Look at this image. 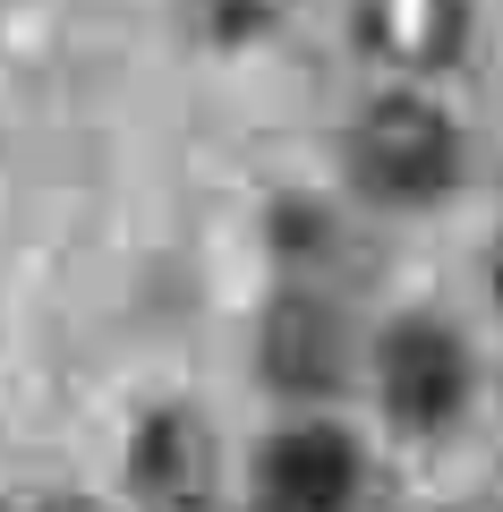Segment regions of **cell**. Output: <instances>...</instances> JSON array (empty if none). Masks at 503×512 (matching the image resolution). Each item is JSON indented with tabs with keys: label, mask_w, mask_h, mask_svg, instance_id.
Here are the masks:
<instances>
[{
	"label": "cell",
	"mask_w": 503,
	"mask_h": 512,
	"mask_svg": "<svg viewBox=\"0 0 503 512\" xmlns=\"http://www.w3.org/2000/svg\"><path fill=\"white\" fill-rule=\"evenodd\" d=\"M359 171L376 197H401V205H427L452 188V171H461V137L444 128V111L418 103V94H393V103L367 111L359 128Z\"/></svg>",
	"instance_id": "obj_1"
},
{
	"label": "cell",
	"mask_w": 503,
	"mask_h": 512,
	"mask_svg": "<svg viewBox=\"0 0 503 512\" xmlns=\"http://www.w3.org/2000/svg\"><path fill=\"white\" fill-rule=\"evenodd\" d=\"M367 43L393 69H444L461 52V0H367Z\"/></svg>",
	"instance_id": "obj_4"
},
{
	"label": "cell",
	"mask_w": 503,
	"mask_h": 512,
	"mask_svg": "<svg viewBox=\"0 0 503 512\" xmlns=\"http://www.w3.org/2000/svg\"><path fill=\"white\" fill-rule=\"evenodd\" d=\"M26 512H103V504H86V495H60V504H26Z\"/></svg>",
	"instance_id": "obj_7"
},
{
	"label": "cell",
	"mask_w": 503,
	"mask_h": 512,
	"mask_svg": "<svg viewBox=\"0 0 503 512\" xmlns=\"http://www.w3.org/2000/svg\"><path fill=\"white\" fill-rule=\"evenodd\" d=\"M265 367L282 384H299V393H316V384H333V367H342V342H333V325H324L316 308L290 299V308L273 316V333H265Z\"/></svg>",
	"instance_id": "obj_6"
},
{
	"label": "cell",
	"mask_w": 503,
	"mask_h": 512,
	"mask_svg": "<svg viewBox=\"0 0 503 512\" xmlns=\"http://www.w3.org/2000/svg\"><path fill=\"white\" fill-rule=\"evenodd\" d=\"M137 470H145V487H154V504H197L205 495V427L197 419H154L145 427V444H137Z\"/></svg>",
	"instance_id": "obj_5"
},
{
	"label": "cell",
	"mask_w": 503,
	"mask_h": 512,
	"mask_svg": "<svg viewBox=\"0 0 503 512\" xmlns=\"http://www.w3.org/2000/svg\"><path fill=\"white\" fill-rule=\"evenodd\" d=\"M461 393H469L461 342L444 325H427V316L393 325V342H384V402H393V419L401 427H444L461 410Z\"/></svg>",
	"instance_id": "obj_2"
},
{
	"label": "cell",
	"mask_w": 503,
	"mask_h": 512,
	"mask_svg": "<svg viewBox=\"0 0 503 512\" xmlns=\"http://www.w3.org/2000/svg\"><path fill=\"white\" fill-rule=\"evenodd\" d=\"M265 495L273 512H342L359 495V453L333 427H290L265 453Z\"/></svg>",
	"instance_id": "obj_3"
}]
</instances>
